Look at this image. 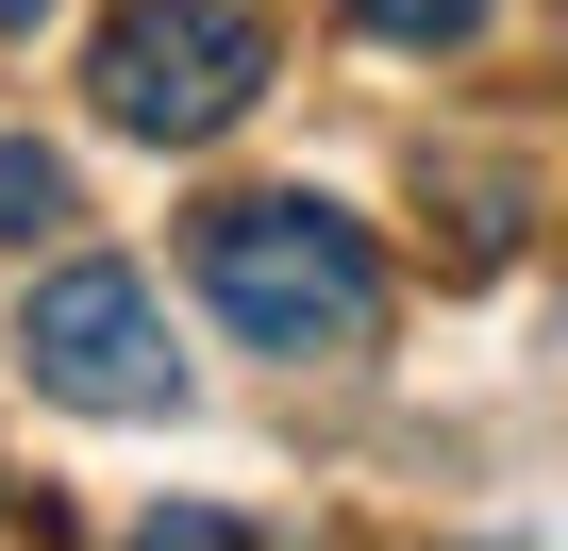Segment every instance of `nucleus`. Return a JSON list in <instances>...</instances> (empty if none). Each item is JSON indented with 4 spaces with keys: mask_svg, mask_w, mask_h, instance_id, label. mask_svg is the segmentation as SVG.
<instances>
[{
    "mask_svg": "<svg viewBox=\"0 0 568 551\" xmlns=\"http://www.w3.org/2000/svg\"><path fill=\"white\" fill-rule=\"evenodd\" d=\"M201 302L284 368H335V351L385 335V251L335 201H217L201 217Z\"/></svg>",
    "mask_w": 568,
    "mask_h": 551,
    "instance_id": "f257e3e1",
    "label": "nucleus"
},
{
    "mask_svg": "<svg viewBox=\"0 0 568 551\" xmlns=\"http://www.w3.org/2000/svg\"><path fill=\"white\" fill-rule=\"evenodd\" d=\"M101 118L151 134V151H217L251 101H267V18L251 0H118L101 51H84Z\"/></svg>",
    "mask_w": 568,
    "mask_h": 551,
    "instance_id": "f03ea898",
    "label": "nucleus"
},
{
    "mask_svg": "<svg viewBox=\"0 0 568 551\" xmlns=\"http://www.w3.org/2000/svg\"><path fill=\"white\" fill-rule=\"evenodd\" d=\"M18 351H34V385L68 418H184V351H168V302L134 267H51Z\"/></svg>",
    "mask_w": 568,
    "mask_h": 551,
    "instance_id": "7ed1b4c3",
    "label": "nucleus"
},
{
    "mask_svg": "<svg viewBox=\"0 0 568 551\" xmlns=\"http://www.w3.org/2000/svg\"><path fill=\"white\" fill-rule=\"evenodd\" d=\"M352 18H368L385 51H468V34L501 18V0H352Z\"/></svg>",
    "mask_w": 568,
    "mask_h": 551,
    "instance_id": "20e7f679",
    "label": "nucleus"
},
{
    "mask_svg": "<svg viewBox=\"0 0 568 551\" xmlns=\"http://www.w3.org/2000/svg\"><path fill=\"white\" fill-rule=\"evenodd\" d=\"M68 217V151H0V251Z\"/></svg>",
    "mask_w": 568,
    "mask_h": 551,
    "instance_id": "39448f33",
    "label": "nucleus"
},
{
    "mask_svg": "<svg viewBox=\"0 0 568 551\" xmlns=\"http://www.w3.org/2000/svg\"><path fill=\"white\" fill-rule=\"evenodd\" d=\"M34 18H51V0H0V34H34Z\"/></svg>",
    "mask_w": 568,
    "mask_h": 551,
    "instance_id": "423d86ee",
    "label": "nucleus"
},
{
    "mask_svg": "<svg viewBox=\"0 0 568 551\" xmlns=\"http://www.w3.org/2000/svg\"><path fill=\"white\" fill-rule=\"evenodd\" d=\"M0 518H18V501H0Z\"/></svg>",
    "mask_w": 568,
    "mask_h": 551,
    "instance_id": "0eeeda50",
    "label": "nucleus"
}]
</instances>
